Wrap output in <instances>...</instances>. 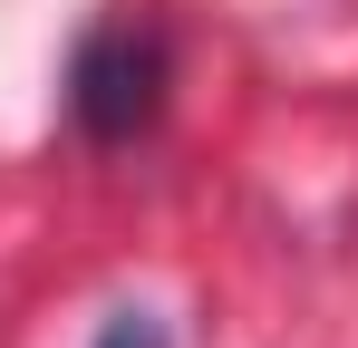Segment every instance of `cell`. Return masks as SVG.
Instances as JSON below:
<instances>
[{
    "label": "cell",
    "instance_id": "obj_2",
    "mask_svg": "<svg viewBox=\"0 0 358 348\" xmlns=\"http://www.w3.org/2000/svg\"><path fill=\"white\" fill-rule=\"evenodd\" d=\"M97 348H175V329H165L155 310H117V319L97 329Z\"/></svg>",
    "mask_w": 358,
    "mask_h": 348
},
{
    "label": "cell",
    "instance_id": "obj_1",
    "mask_svg": "<svg viewBox=\"0 0 358 348\" xmlns=\"http://www.w3.org/2000/svg\"><path fill=\"white\" fill-rule=\"evenodd\" d=\"M165 87H175V39L145 10L97 20L78 39V58H68V116H78L87 145H136L165 116Z\"/></svg>",
    "mask_w": 358,
    "mask_h": 348
}]
</instances>
